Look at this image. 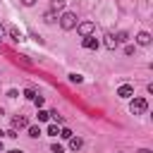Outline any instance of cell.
<instances>
[{
    "mask_svg": "<svg viewBox=\"0 0 153 153\" xmlns=\"http://www.w3.org/2000/svg\"><path fill=\"white\" fill-rule=\"evenodd\" d=\"M81 143H84L81 139H74V136L69 139V148H72V151H79V148H81Z\"/></svg>",
    "mask_w": 153,
    "mask_h": 153,
    "instance_id": "8fae6325",
    "label": "cell"
},
{
    "mask_svg": "<svg viewBox=\"0 0 153 153\" xmlns=\"http://www.w3.org/2000/svg\"><path fill=\"white\" fill-rule=\"evenodd\" d=\"M48 134H50V136H57V134H60L57 124H48Z\"/></svg>",
    "mask_w": 153,
    "mask_h": 153,
    "instance_id": "4fadbf2b",
    "label": "cell"
},
{
    "mask_svg": "<svg viewBox=\"0 0 153 153\" xmlns=\"http://www.w3.org/2000/svg\"><path fill=\"white\" fill-rule=\"evenodd\" d=\"M22 5H26V7H31V5H36V0H22Z\"/></svg>",
    "mask_w": 153,
    "mask_h": 153,
    "instance_id": "7402d4cb",
    "label": "cell"
},
{
    "mask_svg": "<svg viewBox=\"0 0 153 153\" xmlns=\"http://www.w3.org/2000/svg\"><path fill=\"white\" fill-rule=\"evenodd\" d=\"M69 81L72 84H81V74H69Z\"/></svg>",
    "mask_w": 153,
    "mask_h": 153,
    "instance_id": "2e32d148",
    "label": "cell"
},
{
    "mask_svg": "<svg viewBox=\"0 0 153 153\" xmlns=\"http://www.w3.org/2000/svg\"><path fill=\"white\" fill-rule=\"evenodd\" d=\"M60 26H62L65 31L74 29V26H76V14H74V12H62V17H60Z\"/></svg>",
    "mask_w": 153,
    "mask_h": 153,
    "instance_id": "6da1fadb",
    "label": "cell"
},
{
    "mask_svg": "<svg viewBox=\"0 0 153 153\" xmlns=\"http://www.w3.org/2000/svg\"><path fill=\"white\" fill-rule=\"evenodd\" d=\"M117 96H120V98H131V96H134V86H129V84H122V86L117 88Z\"/></svg>",
    "mask_w": 153,
    "mask_h": 153,
    "instance_id": "5b68a950",
    "label": "cell"
},
{
    "mask_svg": "<svg viewBox=\"0 0 153 153\" xmlns=\"http://www.w3.org/2000/svg\"><path fill=\"white\" fill-rule=\"evenodd\" d=\"M33 103H36V108H41L45 100H43V96H36V98H33Z\"/></svg>",
    "mask_w": 153,
    "mask_h": 153,
    "instance_id": "d6986e66",
    "label": "cell"
},
{
    "mask_svg": "<svg viewBox=\"0 0 153 153\" xmlns=\"http://www.w3.org/2000/svg\"><path fill=\"white\" fill-rule=\"evenodd\" d=\"M50 148H53V153H62V146H60V143H53Z\"/></svg>",
    "mask_w": 153,
    "mask_h": 153,
    "instance_id": "44dd1931",
    "label": "cell"
},
{
    "mask_svg": "<svg viewBox=\"0 0 153 153\" xmlns=\"http://www.w3.org/2000/svg\"><path fill=\"white\" fill-rule=\"evenodd\" d=\"M139 153H151V151H148V148H141V151H139Z\"/></svg>",
    "mask_w": 153,
    "mask_h": 153,
    "instance_id": "603a6c76",
    "label": "cell"
},
{
    "mask_svg": "<svg viewBox=\"0 0 153 153\" xmlns=\"http://www.w3.org/2000/svg\"><path fill=\"white\" fill-rule=\"evenodd\" d=\"M105 48H110V50H115V48H117V38H115L112 33H108V36H105Z\"/></svg>",
    "mask_w": 153,
    "mask_h": 153,
    "instance_id": "9c48e42d",
    "label": "cell"
},
{
    "mask_svg": "<svg viewBox=\"0 0 153 153\" xmlns=\"http://www.w3.org/2000/svg\"><path fill=\"white\" fill-rule=\"evenodd\" d=\"M29 136L38 139V136H41V129H38V127H29Z\"/></svg>",
    "mask_w": 153,
    "mask_h": 153,
    "instance_id": "7c38bea8",
    "label": "cell"
},
{
    "mask_svg": "<svg viewBox=\"0 0 153 153\" xmlns=\"http://www.w3.org/2000/svg\"><path fill=\"white\" fill-rule=\"evenodd\" d=\"M136 41H139V45H148V43H151V33H146V31H141V33L136 36Z\"/></svg>",
    "mask_w": 153,
    "mask_h": 153,
    "instance_id": "ba28073f",
    "label": "cell"
},
{
    "mask_svg": "<svg viewBox=\"0 0 153 153\" xmlns=\"http://www.w3.org/2000/svg\"><path fill=\"white\" fill-rule=\"evenodd\" d=\"M129 110H131L134 115H143V112L148 110V103H146V98H131V103H129Z\"/></svg>",
    "mask_w": 153,
    "mask_h": 153,
    "instance_id": "7a4b0ae2",
    "label": "cell"
},
{
    "mask_svg": "<svg viewBox=\"0 0 153 153\" xmlns=\"http://www.w3.org/2000/svg\"><path fill=\"white\" fill-rule=\"evenodd\" d=\"M24 96H26V98H29V100H33V98H36V91H33V88H31V86H29V88H26V91H24Z\"/></svg>",
    "mask_w": 153,
    "mask_h": 153,
    "instance_id": "5bb4252c",
    "label": "cell"
},
{
    "mask_svg": "<svg viewBox=\"0 0 153 153\" xmlns=\"http://www.w3.org/2000/svg\"><path fill=\"white\" fill-rule=\"evenodd\" d=\"M2 31H5V29H2V24H0V33H2Z\"/></svg>",
    "mask_w": 153,
    "mask_h": 153,
    "instance_id": "4316f807",
    "label": "cell"
},
{
    "mask_svg": "<svg viewBox=\"0 0 153 153\" xmlns=\"http://www.w3.org/2000/svg\"><path fill=\"white\" fill-rule=\"evenodd\" d=\"M43 19H45L48 24H53V22H55V14H53V12H45V17H43Z\"/></svg>",
    "mask_w": 153,
    "mask_h": 153,
    "instance_id": "ac0fdd59",
    "label": "cell"
},
{
    "mask_svg": "<svg viewBox=\"0 0 153 153\" xmlns=\"http://www.w3.org/2000/svg\"><path fill=\"white\" fill-rule=\"evenodd\" d=\"M93 29H96V26H93V22H81V24H76V31H79L81 36H91V33H93Z\"/></svg>",
    "mask_w": 153,
    "mask_h": 153,
    "instance_id": "3957f363",
    "label": "cell"
},
{
    "mask_svg": "<svg viewBox=\"0 0 153 153\" xmlns=\"http://www.w3.org/2000/svg\"><path fill=\"white\" fill-rule=\"evenodd\" d=\"M2 136H5V131H0V141H2Z\"/></svg>",
    "mask_w": 153,
    "mask_h": 153,
    "instance_id": "d4e9b609",
    "label": "cell"
},
{
    "mask_svg": "<svg viewBox=\"0 0 153 153\" xmlns=\"http://www.w3.org/2000/svg\"><path fill=\"white\" fill-rule=\"evenodd\" d=\"M48 117H50V115H48V112H45V110H38V122H45V120H48Z\"/></svg>",
    "mask_w": 153,
    "mask_h": 153,
    "instance_id": "e0dca14e",
    "label": "cell"
},
{
    "mask_svg": "<svg viewBox=\"0 0 153 153\" xmlns=\"http://www.w3.org/2000/svg\"><path fill=\"white\" fill-rule=\"evenodd\" d=\"M5 136H10V139H17L19 134H17V129H10V131H5Z\"/></svg>",
    "mask_w": 153,
    "mask_h": 153,
    "instance_id": "ffe728a7",
    "label": "cell"
},
{
    "mask_svg": "<svg viewBox=\"0 0 153 153\" xmlns=\"http://www.w3.org/2000/svg\"><path fill=\"white\" fill-rule=\"evenodd\" d=\"M12 127H14V129H24V127H29V120L22 117V115H17V117L12 120Z\"/></svg>",
    "mask_w": 153,
    "mask_h": 153,
    "instance_id": "52a82bcc",
    "label": "cell"
},
{
    "mask_svg": "<svg viewBox=\"0 0 153 153\" xmlns=\"http://www.w3.org/2000/svg\"><path fill=\"white\" fill-rule=\"evenodd\" d=\"M0 153H2V141H0Z\"/></svg>",
    "mask_w": 153,
    "mask_h": 153,
    "instance_id": "484cf974",
    "label": "cell"
},
{
    "mask_svg": "<svg viewBox=\"0 0 153 153\" xmlns=\"http://www.w3.org/2000/svg\"><path fill=\"white\" fill-rule=\"evenodd\" d=\"M60 136H62V139H72L74 134H72V131H69V129L65 127V129H60Z\"/></svg>",
    "mask_w": 153,
    "mask_h": 153,
    "instance_id": "9a60e30c",
    "label": "cell"
},
{
    "mask_svg": "<svg viewBox=\"0 0 153 153\" xmlns=\"http://www.w3.org/2000/svg\"><path fill=\"white\" fill-rule=\"evenodd\" d=\"M7 153H22V151H19V148H14V151H7Z\"/></svg>",
    "mask_w": 153,
    "mask_h": 153,
    "instance_id": "cb8c5ba5",
    "label": "cell"
},
{
    "mask_svg": "<svg viewBox=\"0 0 153 153\" xmlns=\"http://www.w3.org/2000/svg\"><path fill=\"white\" fill-rule=\"evenodd\" d=\"M81 43H84V48H88V50H96V48L100 45L96 36H84V41H81Z\"/></svg>",
    "mask_w": 153,
    "mask_h": 153,
    "instance_id": "8992f818",
    "label": "cell"
},
{
    "mask_svg": "<svg viewBox=\"0 0 153 153\" xmlns=\"http://www.w3.org/2000/svg\"><path fill=\"white\" fill-rule=\"evenodd\" d=\"M0 120H2V110H0Z\"/></svg>",
    "mask_w": 153,
    "mask_h": 153,
    "instance_id": "83f0119b",
    "label": "cell"
},
{
    "mask_svg": "<svg viewBox=\"0 0 153 153\" xmlns=\"http://www.w3.org/2000/svg\"><path fill=\"white\" fill-rule=\"evenodd\" d=\"M5 31L10 33V38H12V41H17V43L22 41V31H19V29H17L14 24H7V26H5Z\"/></svg>",
    "mask_w": 153,
    "mask_h": 153,
    "instance_id": "277c9868",
    "label": "cell"
},
{
    "mask_svg": "<svg viewBox=\"0 0 153 153\" xmlns=\"http://www.w3.org/2000/svg\"><path fill=\"white\" fill-rule=\"evenodd\" d=\"M57 10H65V0H53L50 2V12H57Z\"/></svg>",
    "mask_w": 153,
    "mask_h": 153,
    "instance_id": "30bf717a",
    "label": "cell"
}]
</instances>
